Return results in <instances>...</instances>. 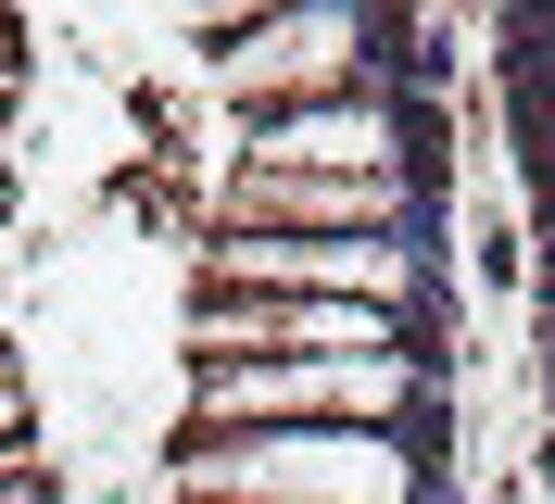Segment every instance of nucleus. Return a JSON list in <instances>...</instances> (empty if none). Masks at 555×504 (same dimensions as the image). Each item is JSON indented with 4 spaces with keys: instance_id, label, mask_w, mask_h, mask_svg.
Listing matches in <instances>:
<instances>
[{
    "instance_id": "nucleus-1",
    "label": "nucleus",
    "mask_w": 555,
    "mask_h": 504,
    "mask_svg": "<svg viewBox=\"0 0 555 504\" xmlns=\"http://www.w3.org/2000/svg\"><path fill=\"white\" fill-rule=\"evenodd\" d=\"M177 504H429V429H228L165 454Z\"/></svg>"
},
{
    "instance_id": "nucleus-2",
    "label": "nucleus",
    "mask_w": 555,
    "mask_h": 504,
    "mask_svg": "<svg viewBox=\"0 0 555 504\" xmlns=\"http://www.w3.org/2000/svg\"><path fill=\"white\" fill-rule=\"evenodd\" d=\"M228 429H429V340H404V353L203 366L177 391V441H228Z\"/></svg>"
},
{
    "instance_id": "nucleus-3",
    "label": "nucleus",
    "mask_w": 555,
    "mask_h": 504,
    "mask_svg": "<svg viewBox=\"0 0 555 504\" xmlns=\"http://www.w3.org/2000/svg\"><path fill=\"white\" fill-rule=\"evenodd\" d=\"M379 89V13L353 0H304V13H253L228 51H215V101L266 127V114H315V101Z\"/></svg>"
},
{
    "instance_id": "nucleus-4",
    "label": "nucleus",
    "mask_w": 555,
    "mask_h": 504,
    "mask_svg": "<svg viewBox=\"0 0 555 504\" xmlns=\"http://www.w3.org/2000/svg\"><path fill=\"white\" fill-rule=\"evenodd\" d=\"M203 290H291V302L416 315L429 302V253L416 240H203Z\"/></svg>"
},
{
    "instance_id": "nucleus-5",
    "label": "nucleus",
    "mask_w": 555,
    "mask_h": 504,
    "mask_svg": "<svg viewBox=\"0 0 555 504\" xmlns=\"http://www.w3.org/2000/svg\"><path fill=\"white\" fill-rule=\"evenodd\" d=\"M51 454H38V391H26V366L0 353V479H38Z\"/></svg>"
},
{
    "instance_id": "nucleus-6",
    "label": "nucleus",
    "mask_w": 555,
    "mask_h": 504,
    "mask_svg": "<svg viewBox=\"0 0 555 504\" xmlns=\"http://www.w3.org/2000/svg\"><path fill=\"white\" fill-rule=\"evenodd\" d=\"M0 504H64V479L38 467V479H0Z\"/></svg>"
}]
</instances>
